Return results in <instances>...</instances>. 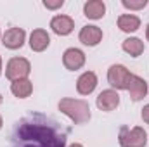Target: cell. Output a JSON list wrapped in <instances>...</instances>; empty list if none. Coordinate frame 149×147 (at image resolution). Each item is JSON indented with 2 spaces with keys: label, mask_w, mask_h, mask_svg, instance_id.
I'll return each mask as SVG.
<instances>
[{
  "label": "cell",
  "mask_w": 149,
  "mask_h": 147,
  "mask_svg": "<svg viewBox=\"0 0 149 147\" xmlns=\"http://www.w3.org/2000/svg\"><path fill=\"white\" fill-rule=\"evenodd\" d=\"M121 5L125 9H130V10H139V9H144L148 5V0H139V2H132V0H123Z\"/></svg>",
  "instance_id": "18"
},
{
  "label": "cell",
  "mask_w": 149,
  "mask_h": 147,
  "mask_svg": "<svg viewBox=\"0 0 149 147\" xmlns=\"http://www.w3.org/2000/svg\"><path fill=\"white\" fill-rule=\"evenodd\" d=\"M128 94H130V99L132 101H141L148 95V83L144 78L137 76V74H132L130 80H128V87H127Z\"/></svg>",
  "instance_id": "11"
},
{
  "label": "cell",
  "mask_w": 149,
  "mask_h": 147,
  "mask_svg": "<svg viewBox=\"0 0 149 147\" xmlns=\"http://www.w3.org/2000/svg\"><path fill=\"white\" fill-rule=\"evenodd\" d=\"M95 104H97V107H99L101 111H106V112L114 111L118 106H120V95H118V92L113 90V88L102 90V92L97 95Z\"/></svg>",
  "instance_id": "8"
},
{
  "label": "cell",
  "mask_w": 149,
  "mask_h": 147,
  "mask_svg": "<svg viewBox=\"0 0 149 147\" xmlns=\"http://www.w3.org/2000/svg\"><path fill=\"white\" fill-rule=\"evenodd\" d=\"M59 111L63 114H66L74 125H85L90 119V106L87 101L81 99H61L59 101Z\"/></svg>",
  "instance_id": "2"
},
{
  "label": "cell",
  "mask_w": 149,
  "mask_h": 147,
  "mask_svg": "<svg viewBox=\"0 0 149 147\" xmlns=\"http://www.w3.org/2000/svg\"><path fill=\"white\" fill-rule=\"evenodd\" d=\"M10 92L17 97V99H26L31 95L33 92V83L26 78V80H17V81H12L10 85Z\"/></svg>",
  "instance_id": "16"
},
{
  "label": "cell",
  "mask_w": 149,
  "mask_h": 147,
  "mask_svg": "<svg viewBox=\"0 0 149 147\" xmlns=\"http://www.w3.org/2000/svg\"><path fill=\"white\" fill-rule=\"evenodd\" d=\"M118 142L121 147H146L148 144V133L141 126H134L132 130L128 126H121L118 133Z\"/></svg>",
  "instance_id": "3"
},
{
  "label": "cell",
  "mask_w": 149,
  "mask_h": 147,
  "mask_svg": "<svg viewBox=\"0 0 149 147\" xmlns=\"http://www.w3.org/2000/svg\"><path fill=\"white\" fill-rule=\"evenodd\" d=\"M97 87V74L94 71H85L76 80V90L80 95H90Z\"/></svg>",
  "instance_id": "12"
},
{
  "label": "cell",
  "mask_w": 149,
  "mask_h": 147,
  "mask_svg": "<svg viewBox=\"0 0 149 147\" xmlns=\"http://www.w3.org/2000/svg\"><path fill=\"white\" fill-rule=\"evenodd\" d=\"M130 76H132V73L123 64H113L108 69V81L116 90H127Z\"/></svg>",
  "instance_id": "5"
},
{
  "label": "cell",
  "mask_w": 149,
  "mask_h": 147,
  "mask_svg": "<svg viewBox=\"0 0 149 147\" xmlns=\"http://www.w3.org/2000/svg\"><path fill=\"white\" fill-rule=\"evenodd\" d=\"M70 147H83V146H81V144H71Z\"/></svg>",
  "instance_id": "22"
},
{
  "label": "cell",
  "mask_w": 149,
  "mask_h": 147,
  "mask_svg": "<svg viewBox=\"0 0 149 147\" xmlns=\"http://www.w3.org/2000/svg\"><path fill=\"white\" fill-rule=\"evenodd\" d=\"M78 38H80V42H81L83 45H87V47H95V45H99L101 40H102V30H101L99 26L87 24V26H83V28L80 30Z\"/></svg>",
  "instance_id": "9"
},
{
  "label": "cell",
  "mask_w": 149,
  "mask_h": 147,
  "mask_svg": "<svg viewBox=\"0 0 149 147\" xmlns=\"http://www.w3.org/2000/svg\"><path fill=\"white\" fill-rule=\"evenodd\" d=\"M0 74H2V57H0Z\"/></svg>",
  "instance_id": "23"
},
{
  "label": "cell",
  "mask_w": 149,
  "mask_h": 147,
  "mask_svg": "<svg viewBox=\"0 0 149 147\" xmlns=\"http://www.w3.org/2000/svg\"><path fill=\"white\" fill-rule=\"evenodd\" d=\"M70 128L42 112H31L16 121L9 147H66Z\"/></svg>",
  "instance_id": "1"
},
{
  "label": "cell",
  "mask_w": 149,
  "mask_h": 147,
  "mask_svg": "<svg viewBox=\"0 0 149 147\" xmlns=\"http://www.w3.org/2000/svg\"><path fill=\"white\" fill-rule=\"evenodd\" d=\"M24 40H26V31L23 28H9L2 35V45L5 49L17 50L24 45Z\"/></svg>",
  "instance_id": "6"
},
{
  "label": "cell",
  "mask_w": 149,
  "mask_h": 147,
  "mask_svg": "<svg viewBox=\"0 0 149 147\" xmlns=\"http://www.w3.org/2000/svg\"><path fill=\"white\" fill-rule=\"evenodd\" d=\"M49 45H50V37H49V33L45 30L37 28V30L31 31V35H30V47H31L33 52H43Z\"/></svg>",
  "instance_id": "13"
},
{
  "label": "cell",
  "mask_w": 149,
  "mask_h": 147,
  "mask_svg": "<svg viewBox=\"0 0 149 147\" xmlns=\"http://www.w3.org/2000/svg\"><path fill=\"white\" fill-rule=\"evenodd\" d=\"M2 125H3V121H2V116H0V128H2Z\"/></svg>",
  "instance_id": "24"
},
{
  "label": "cell",
  "mask_w": 149,
  "mask_h": 147,
  "mask_svg": "<svg viewBox=\"0 0 149 147\" xmlns=\"http://www.w3.org/2000/svg\"><path fill=\"white\" fill-rule=\"evenodd\" d=\"M83 14H85V17L94 19V21L102 19L106 14V3L102 0H88L83 5Z\"/></svg>",
  "instance_id": "14"
},
{
  "label": "cell",
  "mask_w": 149,
  "mask_h": 147,
  "mask_svg": "<svg viewBox=\"0 0 149 147\" xmlns=\"http://www.w3.org/2000/svg\"><path fill=\"white\" fill-rule=\"evenodd\" d=\"M0 104H2V94H0Z\"/></svg>",
  "instance_id": "25"
},
{
  "label": "cell",
  "mask_w": 149,
  "mask_h": 147,
  "mask_svg": "<svg viewBox=\"0 0 149 147\" xmlns=\"http://www.w3.org/2000/svg\"><path fill=\"white\" fill-rule=\"evenodd\" d=\"M30 73H31V64L24 57H12L5 66V76L10 81L26 80L30 76Z\"/></svg>",
  "instance_id": "4"
},
{
  "label": "cell",
  "mask_w": 149,
  "mask_h": 147,
  "mask_svg": "<svg viewBox=\"0 0 149 147\" xmlns=\"http://www.w3.org/2000/svg\"><path fill=\"white\" fill-rule=\"evenodd\" d=\"M50 28H52V31H54L56 35H59V37H68V35L74 30V21L70 16L59 14V16H54V17H52Z\"/></svg>",
  "instance_id": "10"
},
{
  "label": "cell",
  "mask_w": 149,
  "mask_h": 147,
  "mask_svg": "<svg viewBox=\"0 0 149 147\" xmlns=\"http://www.w3.org/2000/svg\"><path fill=\"white\" fill-rule=\"evenodd\" d=\"M121 49H123L127 54H130L132 57H139V55L144 52V42L139 40V38H135V37L127 38V40H123Z\"/></svg>",
  "instance_id": "17"
},
{
  "label": "cell",
  "mask_w": 149,
  "mask_h": 147,
  "mask_svg": "<svg viewBox=\"0 0 149 147\" xmlns=\"http://www.w3.org/2000/svg\"><path fill=\"white\" fill-rule=\"evenodd\" d=\"M146 38H148V42H149V24H148V28H146Z\"/></svg>",
  "instance_id": "21"
},
{
  "label": "cell",
  "mask_w": 149,
  "mask_h": 147,
  "mask_svg": "<svg viewBox=\"0 0 149 147\" xmlns=\"http://www.w3.org/2000/svg\"><path fill=\"white\" fill-rule=\"evenodd\" d=\"M141 116H142L144 123H148V125H149V104H146V106L142 107V112H141Z\"/></svg>",
  "instance_id": "20"
},
{
  "label": "cell",
  "mask_w": 149,
  "mask_h": 147,
  "mask_svg": "<svg viewBox=\"0 0 149 147\" xmlns=\"http://www.w3.org/2000/svg\"><path fill=\"white\" fill-rule=\"evenodd\" d=\"M63 64H64V68L70 69V71H78V69H81L83 64H85V54H83V50L74 49V47L64 50V54H63Z\"/></svg>",
  "instance_id": "7"
},
{
  "label": "cell",
  "mask_w": 149,
  "mask_h": 147,
  "mask_svg": "<svg viewBox=\"0 0 149 147\" xmlns=\"http://www.w3.org/2000/svg\"><path fill=\"white\" fill-rule=\"evenodd\" d=\"M118 28L125 33H134L141 28V19L134 14H121L118 17Z\"/></svg>",
  "instance_id": "15"
},
{
  "label": "cell",
  "mask_w": 149,
  "mask_h": 147,
  "mask_svg": "<svg viewBox=\"0 0 149 147\" xmlns=\"http://www.w3.org/2000/svg\"><path fill=\"white\" fill-rule=\"evenodd\" d=\"M63 5H64V2H63V0H57V2L43 0V7H47V9H59V7H63Z\"/></svg>",
  "instance_id": "19"
}]
</instances>
